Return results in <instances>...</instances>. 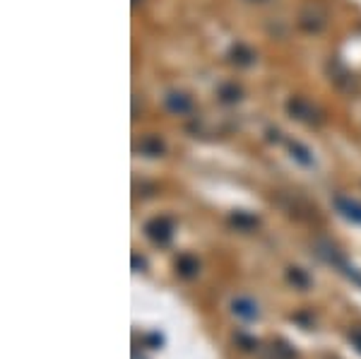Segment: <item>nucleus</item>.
<instances>
[{"label": "nucleus", "mask_w": 361, "mask_h": 359, "mask_svg": "<svg viewBox=\"0 0 361 359\" xmlns=\"http://www.w3.org/2000/svg\"><path fill=\"white\" fill-rule=\"evenodd\" d=\"M236 340H238V343H241V345H243V350H253V347H255V345H258V343H255V340H253V338H246V335H238V338H236Z\"/></svg>", "instance_id": "nucleus-8"}, {"label": "nucleus", "mask_w": 361, "mask_h": 359, "mask_svg": "<svg viewBox=\"0 0 361 359\" xmlns=\"http://www.w3.org/2000/svg\"><path fill=\"white\" fill-rule=\"evenodd\" d=\"M161 335H157V333H152V335H147V345H152V347H161Z\"/></svg>", "instance_id": "nucleus-9"}, {"label": "nucleus", "mask_w": 361, "mask_h": 359, "mask_svg": "<svg viewBox=\"0 0 361 359\" xmlns=\"http://www.w3.org/2000/svg\"><path fill=\"white\" fill-rule=\"evenodd\" d=\"M147 234L149 239L159 241V244H166L171 239V222L169 219H154V222L147 224Z\"/></svg>", "instance_id": "nucleus-1"}, {"label": "nucleus", "mask_w": 361, "mask_h": 359, "mask_svg": "<svg viewBox=\"0 0 361 359\" xmlns=\"http://www.w3.org/2000/svg\"><path fill=\"white\" fill-rule=\"evenodd\" d=\"M340 207H342V212H345L347 217H352L354 222H361V205H357V202L340 200Z\"/></svg>", "instance_id": "nucleus-6"}, {"label": "nucleus", "mask_w": 361, "mask_h": 359, "mask_svg": "<svg viewBox=\"0 0 361 359\" xmlns=\"http://www.w3.org/2000/svg\"><path fill=\"white\" fill-rule=\"evenodd\" d=\"M231 309H234V314H236V316L246 318V321H253V318H258V306H255V304L250 302V299H246V297L234 299Z\"/></svg>", "instance_id": "nucleus-2"}, {"label": "nucleus", "mask_w": 361, "mask_h": 359, "mask_svg": "<svg viewBox=\"0 0 361 359\" xmlns=\"http://www.w3.org/2000/svg\"><path fill=\"white\" fill-rule=\"evenodd\" d=\"M349 343H352V347H357V352H361V328H354L349 333Z\"/></svg>", "instance_id": "nucleus-7"}, {"label": "nucleus", "mask_w": 361, "mask_h": 359, "mask_svg": "<svg viewBox=\"0 0 361 359\" xmlns=\"http://www.w3.org/2000/svg\"><path fill=\"white\" fill-rule=\"evenodd\" d=\"M176 270H178L180 277H193L197 273V260H193L190 256H183L176 263Z\"/></svg>", "instance_id": "nucleus-3"}, {"label": "nucleus", "mask_w": 361, "mask_h": 359, "mask_svg": "<svg viewBox=\"0 0 361 359\" xmlns=\"http://www.w3.org/2000/svg\"><path fill=\"white\" fill-rule=\"evenodd\" d=\"M270 355H272V359H294V350L284 343H275L270 350Z\"/></svg>", "instance_id": "nucleus-5"}, {"label": "nucleus", "mask_w": 361, "mask_h": 359, "mask_svg": "<svg viewBox=\"0 0 361 359\" xmlns=\"http://www.w3.org/2000/svg\"><path fill=\"white\" fill-rule=\"evenodd\" d=\"M289 282H292L294 287H299V289H306L308 285H311V280H308V275L304 273V270H299V268H289Z\"/></svg>", "instance_id": "nucleus-4"}]
</instances>
